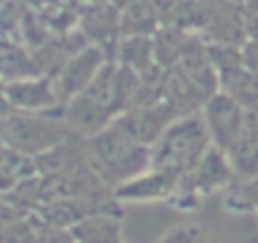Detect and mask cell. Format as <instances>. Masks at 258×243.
I'll list each match as a JSON object with an SVG mask.
<instances>
[{
	"instance_id": "obj_1",
	"label": "cell",
	"mask_w": 258,
	"mask_h": 243,
	"mask_svg": "<svg viewBox=\"0 0 258 243\" xmlns=\"http://www.w3.org/2000/svg\"><path fill=\"white\" fill-rule=\"evenodd\" d=\"M78 243H118V226L110 221H86L76 228Z\"/></svg>"
},
{
	"instance_id": "obj_2",
	"label": "cell",
	"mask_w": 258,
	"mask_h": 243,
	"mask_svg": "<svg viewBox=\"0 0 258 243\" xmlns=\"http://www.w3.org/2000/svg\"><path fill=\"white\" fill-rule=\"evenodd\" d=\"M0 243H40V238L33 233L30 226L15 223V226H8L5 231H0Z\"/></svg>"
}]
</instances>
